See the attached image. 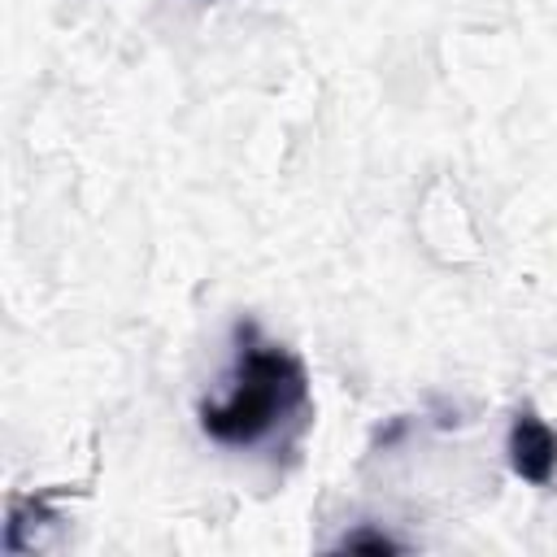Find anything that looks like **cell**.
<instances>
[{
	"mask_svg": "<svg viewBox=\"0 0 557 557\" xmlns=\"http://www.w3.org/2000/svg\"><path fill=\"white\" fill-rule=\"evenodd\" d=\"M309 409V374L305 361L257 335V326H239L235 370L222 400H205L196 409L200 431L222 448H257L296 422Z\"/></svg>",
	"mask_w": 557,
	"mask_h": 557,
	"instance_id": "1",
	"label": "cell"
},
{
	"mask_svg": "<svg viewBox=\"0 0 557 557\" xmlns=\"http://www.w3.org/2000/svg\"><path fill=\"white\" fill-rule=\"evenodd\" d=\"M505 453H509V470L531 483V487H548L557 474V431L535 413V409H518L505 435Z\"/></svg>",
	"mask_w": 557,
	"mask_h": 557,
	"instance_id": "2",
	"label": "cell"
},
{
	"mask_svg": "<svg viewBox=\"0 0 557 557\" xmlns=\"http://www.w3.org/2000/svg\"><path fill=\"white\" fill-rule=\"evenodd\" d=\"M339 548H370V553H396L400 548V540H392V535H383V531H348L344 540H339Z\"/></svg>",
	"mask_w": 557,
	"mask_h": 557,
	"instance_id": "3",
	"label": "cell"
}]
</instances>
